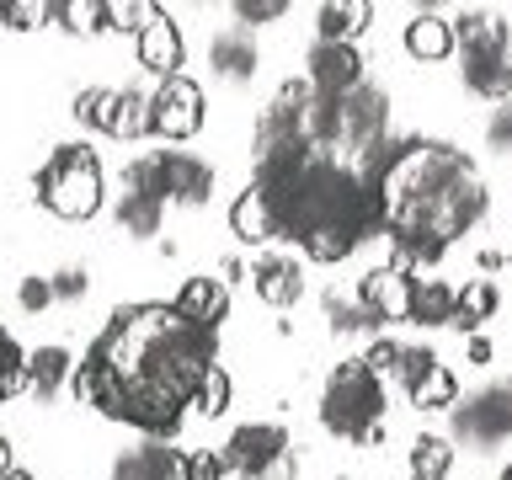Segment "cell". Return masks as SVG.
I'll list each match as a JSON object with an SVG mask.
<instances>
[{
    "instance_id": "obj_1",
    "label": "cell",
    "mask_w": 512,
    "mask_h": 480,
    "mask_svg": "<svg viewBox=\"0 0 512 480\" xmlns=\"http://www.w3.org/2000/svg\"><path fill=\"white\" fill-rule=\"evenodd\" d=\"M214 363L219 331L192 326L171 304H123L91 342L86 363L70 368V390L80 406H96L112 422L166 443L182 432L192 390Z\"/></svg>"
},
{
    "instance_id": "obj_2",
    "label": "cell",
    "mask_w": 512,
    "mask_h": 480,
    "mask_svg": "<svg viewBox=\"0 0 512 480\" xmlns=\"http://www.w3.org/2000/svg\"><path fill=\"white\" fill-rule=\"evenodd\" d=\"M379 198L384 214V235H416V240H438V246H454V240L470 230V224L486 219V182L475 176L470 155L454 150V144L438 139H400V155L390 160V171L368 187Z\"/></svg>"
},
{
    "instance_id": "obj_3",
    "label": "cell",
    "mask_w": 512,
    "mask_h": 480,
    "mask_svg": "<svg viewBox=\"0 0 512 480\" xmlns=\"http://www.w3.org/2000/svg\"><path fill=\"white\" fill-rule=\"evenodd\" d=\"M267 203L278 214V240H294L310 262H326V267L347 262L363 240L384 235L379 198L336 155H310L294 182L267 192Z\"/></svg>"
},
{
    "instance_id": "obj_4",
    "label": "cell",
    "mask_w": 512,
    "mask_h": 480,
    "mask_svg": "<svg viewBox=\"0 0 512 480\" xmlns=\"http://www.w3.org/2000/svg\"><path fill=\"white\" fill-rule=\"evenodd\" d=\"M454 27V54L459 75L475 96L491 102H512V22L496 11H459L448 16Z\"/></svg>"
},
{
    "instance_id": "obj_5",
    "label": "cell",
    "mask_w": 512,
    "mask_h": 480,
    "mask_svg": "<svg viewBox=\"0 0 512 480\" xmlns=\"http://www.w3.org/2000/svg\"><path fill=\"white\" fill-rule=\"evenodd\" d=\"M320 427L342 443H379L384 438V379L368 374L363 358L331 368L320 390Z\"/></svg>"
},
{
    "instance_id": "obj_6",
    "label": "cell",
    "mask_w": 512,
    "mask_h": 480,
    "mask_svg": "<svg viewBox=\"0 0 512 480\" xmlns=\"http://www.w3.org/2000/svg\"><path fill=\"white\" fill-rule=\"evenodd\" d=\"M32 187H38V203L59 219H91L107 203V171L91 144H54Z\"/></svg>"
},
{
    "instance_id": "obj_7",
    "label": "cell",
    "mask_w": 512,
    "mask_h": 480,
    "mask_svg": "<svg viewBox=\"0 0 512 480\" xmlns=\"http://www.w3.org/2000/svg\"><path fill=\"white\" fill-rule=\"evenodd\" d=\"M123 187H139V192H155L160 203H182V208H198L214 198V166L187 150H155V155H139L123 166Z\"/></svg>"
},
{
    "instance_id": "obj_8",
    "label": "cell",
    "mask_w": 512,
    "mask_h": 480,
    "mask_svg": "<svg viewBox=\"0 0 512 480\" xmlns=\"http://www.w3.org/2000/svg\"><path fill=\"white\" fill-rule=\"evenodd\" d=\"M219 454L240 480H299V454L278 422H240Z\"/></svg>"
},
{
    "instance_id": "obj_9",
    "label": "cell",
    "mask_w": 512,
    "mask_h": 480,
    "mask_svg": "<svg viewBox=\"0 0 512 480\" xmlns=\"http://www.w3.org/2000/svg\"><path fill=\"white\" fill-rule=\"evenodd\" d=\"M203 128V86L187 75H166L150 91V134L166 144H187Z\"/></svg>"
},
{
    "instance_id": "obj_10",
    "label": "cell",
    "mask_w": 512,
    "mask_h": 480,
    "mask_svg": "<svg viewBox=\"0 0 512 480\" xmlns=\"http://www.w3.org/2000/svg\"><path fill=\"white\" fill-rule=\"evenodd\" d=\"M454 438L470 448H496L512 438V384H486L454 406Z\"/></svg>"
},
{
    "instance_id": "obj_11",
    "label": "cell",
    "mask_w": 512,
    "mask_h": 480,
    "mask_svg": "<svg viewBox=\"0 0 512 480\" xmlns=\"http://www.w3.org/2000/svg\"><path fill=\"white\" fill-rule=\"evenodd\" d=\"M336 150H368L374 139H384V128H390V96H384L379 86H363L358 91H347V96H336Z\"/></svg>"
},
{
    "instance_id": "obj_12",
    "label": "cell",
    "mask_w": 512,
    "mask_h": 480,
    "mask_svg": "<svg viewBox=\"0 0 512 480\" xmlns=\"http://www.w3.org/2000/svg\"><path fill=\"white\" fill-rule=\"evenodd\" d=\"M310 91L315 96H326V102H336V96H347V91H358L363 86V54H358V43H315L310 48Z\"/></svg>"
},
{
    "instance_id": "obj_13",
    "label": "cell",
    "mask_w": 512,
    "mask_h": 480,
    "mask_svg": "<svg viewBox=\"0 0 512 480\" xmlns=\"http://www.w3.org/2000/svg\"><path fill=\"white\" fill-rule=\"evenodd\" d=\"M358 310L374 320V326H390V320H406V299H411V278L395 267H374L358 278Z\"/></svg>"
},
{
    "instance_id": "obj_14",
    "label": "cell",
    "mask_w": 512,
    "mask_h": 480,
    "mask_svg": "<svg viewBox=\"0 0 512 480\" xmlns=\"http://www.w3.org/2000/svg\"><path fill=\"white\" fill-rule=\"evenodd\" d=\"M134 54H139V64H144V70H150L155 80H166V75H182V59H187L182 27H176L166 11H155L150 22H144V32L134 38Z\"/></svg>"
},
{
    "instance_id": "obj_15",
    "label": "cell",
    "mask_w": 512,
    "mask_h": 480,
    "mask_svg": "<svg viewBox=\"0 0 512 480\" xmlns=\"http://www.w3.org/2000/svg\"><path fill=\"white\" fill-rule=\"evenodd\" d=\"M171 310L182 320H192V326H203V331H219V320L230 315V283L198 272V278H187L182 288H176Z\"/></svg>"
},
{
    "instance_id": "obj_16",
    "label": "cell",
    "mask_w": 512,
    "mask_h": 480,
    "mask_svg": "<svg viewBox=\"0 0 512 480\" xmlns=\"http://www.w3.org/2000/svg\"><path fill=\"white\" fill-rule=\"evenodd\" d=\"M251 283H256V299L272 304V310H288V304H299V299H304L299 256H256Z\"/></svg>"
},
{
    "instance_id": "obj_17",
    "label": "cell",
    "mask_w": 512,
    "mask_h": 480,
    "mask_svg": "<svg viewBox=\"0 0 512 480\" xmlns=\"http://www.w3.org/2000/svg\"><path fill=\"white\" fill-rule=\"evenodd\" d=\"M112 480H182V454L155 438H144L139 448H123L112 459Z\"/></svg>"
},
{
    "instance_id": "obj_18",
    "label": "cell",
    "mask_w": 512,
    "mask_h": 480,
    "mask_svg": "<svg viewBox=\"0 0 512 480\" xmlns=\"http://www.w3.org/2000/svg\"><path fill=\"white\" fill-rule=\"evenodd\" d=\"M208 64H214L219 80H230V86H246V80H256V43L246 38V32H214L208 38Z\"/></svg>"
},
{
    "instance_id": "obj_19",
    "label": "cell",
    "mask_w": 512,
    "mask_h": 480,
    "mask_svg": "<svg viewBox=\"0 0 512 480\" xmlns=\"http://www.w3.org/2000/svg\"><path fill=\"white\" fill-rule=\"evenodd\" d=\"M70 368H75V358H70L59 342L27 352V363H22V390H27L32 400H54L64 384H70Z\"/></svg>"
},
{
    "instance_id": "obj_20",
    "label": "cell",
    "mask_w": 512,
    "mask_h": 480,
    "mask_svg": "<svg viewBox=\"0 0 512 480\" xmlns=\"http://www.w3.org/2000/svg\"><path fill=\"white\" fill-rule=\"evenodd\" d=\"M230 230H235V240H246V246H267V240H278V214H272V203H267L262 187H246L230 203Z\"/></svg>"
},
{
    "instance_id": "obj_21",
    "label": "cell",
    "mask_w": 512,
    "mask_h": 480,
    "mask_svg": "<svg viewBox=\"0 0 512 480\" xmlns=\"http://www.w3.org/2000/svg\"><path fill=\"white\" fill-rule=\"evenodd\" d=\"M406 54L416 64H443L454 54V27H448L443 11H416L406 22Z\"/></svg>"
},
{
    "instance_id": "obj_22",
    "label": "cell",
    "mask_w": 512,
    "mask_h": 480,
    "mask_svg": "<svg viewBox=\"0 0 512 480\" xmlns=\"http://www.w3.org/2000/svg\"><path fill=\"white\" fill-rule=\"evenodd\" d=\"M496 310H502V288H496L491 278H470L464 288H454V320H448V326L464 331V336H475Z\"/></svg>"
},
{
    "instance_id": "obj_23",
    "label": "cell",
    "mask_w": 512,
    "mask_h": 480,
    "mask_svg": "<svg viewBox=\"0 0 512 480\" xmlns=\"http://www.w3.org/2000/svg\"><path fill=\"white\" fill-rule=\"evenodd\" d=\"M374 22V6L368 0H331V6L315 11V43H358V32H368Z\"/></svg>"
},
{
    "instance_id": "obj_24",
    "label": "cell",
    "mask_w": 512,
    "mask_h": 480,
    "mask_svg": "<svg viewBox=\"0 0 512 480\" xmlns=\"http://www.w3.org/2000/svg\"><path fill=\"white\" fill-rule=\"evenodd\" d=\"M406 320L411 326H448L454 320V288H448L443 278H411V299H406Z\"/></svg>"
},
{
    "instance_id": "obj_25",
    "label": "cell",
    "mask_w": 512,
    "mask_h": 480,
    "mask_svg": "<svg viewBox=\"0 0 512 480\" xmlns=\"http://www.w3.org/2000/svg\"><path fill=\"white\" fill-rule=\"evenodd\" d=\"M107 134L112 139H123V144H134L150 134V91H139V86H118V102H112V123H107Z\"/></svg>"
},
{
    "instance_id": "obj_26",
    "label": "cell",
    "mask_w": 512,
    "mask_h": 480,
    "mask_svg": "<svg viewBox=\"0 0 512 480\" xmlns=\"http://www.w3.org/2000/svg\"><path fill=\"white\" fill-rule=\"evenodd\" d=\"M112 219H118L128 235H155V230H160V219H166V203H160L155 192L123 187V192H118V203H112Z\"/></svg>"
},
{
    "instance_id": "obj_27",
    "label": "cell",
    "mask_w": 512,
    "mask_h": 480,
    "mask_svg": "<svg viewBox=\"0 0 512 480\" xmlns=\"http://www.w3.org/2000/svg\"><path fill=\"white\" fill-rule=\"evenodd\" d=\"M411 400H416L422 411H454V406H459V379H454V368L438 358L422 379L411 384Z\"/></svg>"
},
{
    "instance_id": "obj_28",
    "label": "cell",
    "mask_w": 512,
    "mask_h": 480,
    "mask_svg": "<svg viewBox=\"0 0 512 480\" xmlns=\"http://www.w3.org/2000/svg\"><path fill=\"white\" fill-rule=\"evenodd\" d=\"M448 470H454V443L438 432H422L411 443V480H448Z\"/></svg>"
},
{
    "instance_id": "obj_29",
    "label": "cell",
    "mask_w": 512,
    "mask_h": 480,
    "mask_svg": "<svg viewBox=\"0 0 512 480\" xmlns=\"http://www.w3.org/2000/svg\"><path fill=\"white\" fill-rule=\"evenodd\" d=\"M112 102H118V86H86V91H75V123H86V128H102L107 134V123H112Z\"/></svg>"
},
{
    "instance_id": "obj_30",
    "label": "cell",
    "mask_w": 512,
    "mask_h": 480,
    "mask_svg": "<svg viewBox=\"0 0 512 480\" xmlns=\"http://www.w3.org/2000/svg\"><path fill=\"white\" fill-rule=\"evenodd\" d=\"M230 395H235V384H230V374L214 363V368L198 379V390H192V406H198L203 416H224V411H230Z\"/></svg>"
},
{
    "instance_id": "obj_31",
    "label": "cell",
    "mask_w": 512,
    "mask_h": 480,
    "mask_svg": "<svg viewBox=\"0 0 512 480\" xmlns=\"http://www.w3.org/2000/svg\"><path fill=\"white\" fill-rule=\"evenodd\" d=\"M0 22L11 32H38L54 22V0H0Z\"/></svg>"
},
{
    "instance_id": "obj_32",
    "label": "cell",
    "mask_w": 512,
    "mask_h": 480,
    "mask_svg": "<svg viewBox=\"0 0 512 480\" xmlns=\"http://www.w3.org/2000/svg\"><path fill=\"white\" fill-rule=\"evenodd\" d=\"M54 22L75 38H86V32L102 27V0H54Z\"/></svg>"
},
{
    "instance_id": "obj_33",
    "label": "cell",
    "mask_w": 512,
    "mask_h": 480,
    "mask_svg": "<svg viewBox=\"0 0 512 480\" xmlns=\"http://www.w3.org/2000/svg\"><path fill=\"white\" fill-rule=\"evenodd\" d=\"M326 326H331L336 336H352V331H374V320L358 310V299H347V294H336V288H326Z\"/></svg>"
},
{
    "instance_id": "obj_34",
    "label": "cell",
    "mask_w": 512,
    "mask_h": 480,
    "mask_svg": "<svg viewBox=\"0 0 512 480\" xmlns=\"http://www.w3.org/2000/svg\"><path fill=\"white\" fill-rule=\"evenodd\" d=\"M22 363H27V352H22V342L0 326V406L22 390Z\"/></svg>"
},
{
    "instance_id": "obj_35",
    "label": "cell",
    "mask_w": 512,
    "mask_h": 480,
    "mask_svg": "<svg viewBox=\"0 0 512 480\" xmlns=\"http://www.w3.org/2000/svg\"><path fill=\"white\" fill-rule=\"evenodd\" d=\"M155 11H160V6H144V0H128V6H123V0H112V6H102V27H112V32H134V38H139L144 22H150Z\"/></svg>"
},
{
    "instance_id": "obj_36",
    "label": "cell",
    "mask_w": 512,
    "mask_h": 480,
    "mask_svg": "<svg viewBox=\"0 0 512 480\" xmlns=\"http://www.w3.org/2000/svg\"><path fill=\"white\" fill-rule=\"evenodd\" d=\"M432 363H438V352H432V347H406V342H400V358H395V379H400V384H406V390H411V384L422 379Z\"/></svg>"
},
{
    "instance_id": "obj_37",
    "label": "cell",
    "mask_w": 512,
    "mask_h": 480,
    "mask_svg": "<svg viewBox=\"0 0 512 480\" xmlns=\"http://www.w3.org/2000/svg\"><path fill=\"white\" fill-rule=\"evenodd\" d=\"M224 454L219 448H198V454H182V480H224Z\"/></svg>"
},
{
    "instance_id": "obj_38",
    "label": "cell",
    "mask_w": 512,
    "mask_h": 480,
    "mask_svg": "<svg viewBox=\"0 0 512 480\" xmlns=\"http://www.w3.org/2000/svg\"><path fill=\"white\" fill-rule=\"evenodd\" d=\"M235 16L240 27H267L278 16H288V0H235Z\"/></svg>"
},
{
    "instance_id": "obj_39",
    "label": "cell",
    "mask_w": 512,
    "mask_h": 480,
    "mask_svg": "<svg viewBox=\"0 0 512 480\" xmlns=\"http://www.w3.org/2000/svg\"><path fill=\"white\" fill-rule=\"evenodd\" d=\"M395 358H400V342L395 336H374L363 352V363H368V374H379V379H395Z\"/></svg>"
},
{
    "instance_id": "obj_40",
    "label": "cell",
    "mask_w": 512,
    "mask_h": 480,
    "mask_svg": "<svg viewBox=\"0 0 512 480\" xmlns=\"http://www.w3.org/2000/svg\"><path fill=\"white\" fill-rule=\"evenodd\" d=\"M16 304H22L27 315H43L48 304H54V288H48V278H38V272H32V278L16 283Z\"/></svg>"
},
{
    "instance_id": "obj_41",
    "label": "cell",
    "mask_w": 512,
    "mask_h": 480,
    "mask_svg": "<svg viewBox=\"0 0 512 480\" xmlns=\"http://www.w3.org/2000/svg\"><path fill=\"white\" fill-rule=\"evenodd\" d=\"M486 144L496 155H512V102H496L491 123H486Z\"/></svg>"
},
{
    "instance_id": "obj_42",
    "label": "cell",
    "mask_w": 512,
    "mask_h": 480,
    "mask_svg": "<svg viewBox=\"0 0 512 480\" xmlns=\"http://www.w3.org/2000/svg\"><path fill=\"white\" fill-rule=\"evenodd\" d=\"M48 288H54V299L70 304V299H80V294L91 288V272H86V267H59L54 278H48Z\"/></svg>"
},
{
    "instance_id": "obj_43",
    "label": "cell",
    "mask_w": 512,
    "mask_h": 480,
    "mask_svg": "<svg viewBox=\"0 0 512 480\" xmlns=\"http://www.w3.org/2000/svg\"><path fill=\"white\" fill-rule=\"evenodd\" d=\"M470 363H491V342H486V336H470Z\"/></svg>"
},
{
    "instance_id": "obj_44",
    "label": "cell",
    "mask_w": 512,
    "mask_h": 480,
    "mask_svg": "<svg viewBox=\"0 0 512 480\" xmlns=\"http://www.w3.org/2000/svg\"><path fill=\"white\" fill-rule=\"evenodd\" d=\"M219 272H224V283H230V278H246V267H240V256H224V262H219Z\"/></svg>"
},
{
    "instance_id": "obj_45",
    "label": "cell",
    "mask_w": 512,
    "mask_h": 480,
    "mask_svg": "<svg viewBox=\"0 0 512 480\" xmlns=\"http://www.w3.org/2000/svg\"><path fill=\"white\" fill-rule=\"evenodd\" d=\"M480 267L496 272V267H507V256H502V251H480Z\"/></svg>"
},
{
    "instance_id": "obj_46",
    "label": "cell",
    "mask_w": 512,
    "mask_h": 480,
    "mask_svg": "<svg viewBox=\"0 0 512 480\" xmlns=\"http://www.w3.org/2000/svg\"><path fill=\"white\" fill-rule=\"evenodd\" d=\"M0 480H38V475H32V470H16V464H11V470L0 475Z\"/></svg>"
},
{
    "instance_id": "obj_47",
    "label": "cell",
    "mask_w": 512,
    "mask_h": 480,
    "mask_svg": "<svg viewBox=\"0 0 512 480\" xmlns=\"http://www.w3.org/2000/svg\"><path fill=\"white\" fill-rule=\"evenodd\" d=\"M496 480H512V464H507V470H502V475H496Z\"/></svg>"
}]
</instances>
